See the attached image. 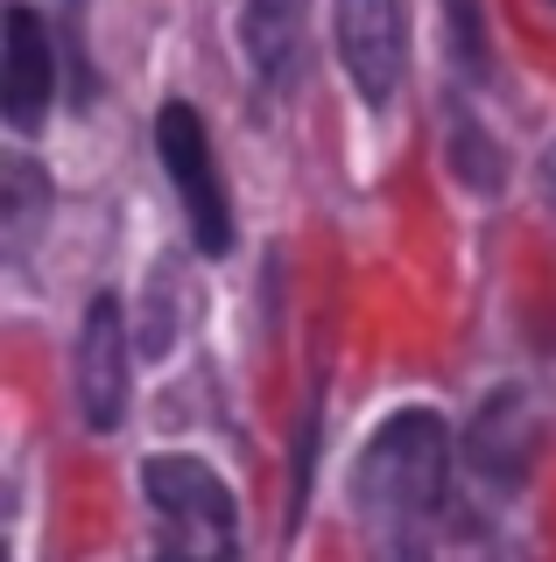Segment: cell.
Wrapping results in <instances>:
<instances>
[{"label": "cell", "mask_w": 556, "mask_h": 562, "mask_svg": "<svg viewBox=\"0 0 556 562\" xmlns=\"http://www.w3.org/2000/svg\"><path fill=\"white\" fill-rule=\"evenodd\" d=\"M451 436L437 415L409 408L359 457V535L374 562H437V514H444Z\"/></svg>", "instance_id": "obj_1"}, {"label": "cell", "mask_w": 556, "mask_h": 562, "mask_svg": "<svg viewBox=\"0 0 556 562\" xmlns=\"http://www.w3.org/2000/svg\"><path fill=\"white\" fill-rule=\"evenodd\" d=\"M142 485H148V506L163 514V549H177L190 562L240 555V506L198 457H148Z\"/></svg>", "instance_id": "obj_2"}, {"label": "cell", "mask_w": 556, "mask_h": 562, "mask_svg": "<svg viewBox=\"0 0 556 562\" xmlns=\"http://www.w3.org/2000/svg\"><path fill=\"white\" fill-rule=\"evenodd\" d=\"M155 148H163L169 183L184 190V211H190L198 246H204V254H225V246H233V211H225V183H219V169H212L204 120L190 113V105H163V113H155Z\"/></svg>", "instance_id": "obj_3"}, {"label": "cell", "mask_w": 556, "mask_h": 562, "mask_svg": "<svg viewBox=\"0 0 556 562\" xmlns=\"http://www.w3.org/2000/svg\"><path fill=\"white\" fill-rule=\"evenodd\" d=\"M338 57L374 105L402 85V8L394 0H338Z\"/></svg>", "instance_id": "obj_4"}, {"label": "cell", "mask_w": 556, "mask_h": 562, "mask_svg": "<svg viewBox=\"0 0 556 562\" xmlns=\"http://www.w3.org/2000/svg\"><path fill=\"white\" fill-rule=\"evenodd\" d=\"M78 401L92 429H120L127 415V330H120L113 295H99L85 310V338H78Z\"/></svg>", "instance_id": "obj_5"}, {"label": "cell", "mask_w": 556, "mask_h": 562, "mask_svg": "<svg viewBox=\"0 0 556 562\" xmlns=\"http://www.w3.org/2000/svg\"><path fill=\"white\" fill-rule=\"evenodd\" d=\"M49 92H57V57H49V35L29 8H8V49H0V113L14 127H36Z\"/></svg>", "instance_id": "obj_6"}, {"label": "cell", "mask_w": 556, "mask_h": 562, "mask_svg": "<svg viewBox=\"0 0 556 562\" xmlns=\"http://www.w3.org/2000/svg\"><path fill=\"white\" fill-rule=\"evenodd\" d=\"M247 49L268 85H289L303 64V0H247Z\"/></svg>", "instance_id": "obj_7"}, {"label": "cell", "mask_w": 556, "mask_h": 562, "mask_svg": "<svg viewBox=\"0 0 556 562\" xmlns=\"http://www.w3.org/2000/svg\"><path fill=\"white\" fill-rule=\"evenodd\" d=\"M155 562H190V555H177V549H155Z\"/></svg>", "instance_id": "obj_8"}]
</instances>
